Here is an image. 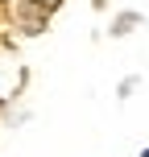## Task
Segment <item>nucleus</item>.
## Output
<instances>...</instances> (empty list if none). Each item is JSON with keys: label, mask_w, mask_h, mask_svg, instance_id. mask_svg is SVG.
<instances>
[{"label": "nucleus", "mask_w": 149, "mask_h": 157, "mask_svg": "<svg viewBox=\"0 0 149 157\" xmlns=\"http://www.w3.org/2000/svg\"><path fill=\"white\" fill-rule=\"evenodd\" d=\"M141 157H149V149H141Z\"/></svg>", "instance_id": "f257e3e1"}]
</instances>
